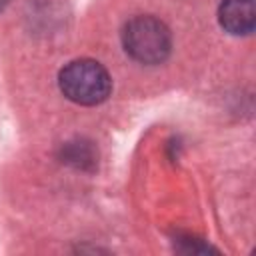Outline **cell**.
<instances>
[{
  "mask_svg": "<svg viewBox=\"0 0 256 256\" xmlns=\"http://www.w3.org/2000/svg\"><path fill=\"white\" fill-rule=\"evenodd\" d=\"M62 94L82 106H94L104 102L112 92V80L106 68L90 58L68 62L58 76Z\"/></svg>",
  "mask_w": 256,
  "mask_h": 256,
  "instance_id": "1",
  "label": "cell"
},
{
  "mask_svg": "<svg viewBox=\"0 0 256 256\" xmlns=\"http://www.w3.org/2000/svg\"><path fill=\"white\" fill-rule=\"evenodd\" d=\"M122 44L130 58L140 64H160L168 58L172 36L168 26L154 16H136L122 30Z\"/></svg>",
  "mask_w": 256,
  "mask_h": 256,
  "instance_id": "2",
  "label": "cell"
},
{
  "mask_svg": "<svg viewBox=\"0 0 256 256\" xmlns=\"http://www.w3.org/2000/svg\"><path fill=\"white\" fill-rule=\"evenodd\" d=\"M218 20L220 26L234 36L250 34L256 24V0H222Z\"/></svg>",
  "mask_w": 256,
  "mask_h": 256,
  "instance_id": "3",
  "label": "cell"
},
{
  "mask_svg": "<svg viewBox=\"0 0 256 256\" xmlns=\"http://www.w3.org/2000/svg\"><path fill=\"white\" fill-rule=\"evenodd\" d=\"M94 150L90 144L84 142H68L62 148V160L68 164H74L78 168H84L88 164H94Z\"/></svg>",
  "mask_w": 256,
  "mask_h": 256,
  "instance_id": "4",
  "label": "cell"
},
{
  "mask_svg": "<svg viewBox=\"0 0 256 256\" xmlns=\"http://www.w3.org/2000/svg\"><path fill=\"white\" fill-rule=\"evenodd\" d=\"M6 4H8V0H0V10H2V8L6 6Z\"/></svg>",
  "mask_w": 256,
  "mask_h": 256,
  "instance_id": "5",
  "label": "cell"
}]
</instances>
